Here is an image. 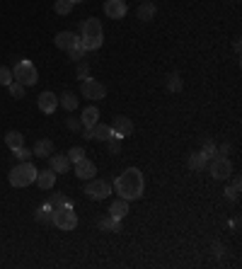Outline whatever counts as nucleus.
<instances>
[{"mask_svg": "<svg viewBox=\"0 0 242 269\" xmlns=\"http://www.w3.org/2000/svg\"><path fill=\"white\" fill-rule=\"evenodd\" d=\"M12 78L17 80V83H22L25 88H30V85H36V80H39V73H36V66L31 63V61H17L15 63V70H12Z\"/></svg>", "mask_w": 242, "mask_h": 269, "instance_id": "4", "label": "nucleus"}, {"mask_svg": "<svg viewBox=\"0 0 242 269\" xmlns=\"http://www.w3.org/2000/svg\"><path fill=\"white\" fill-rule=\"evenodd\" d=\"M34 182H36V184H39L41 189H51V187L56 184V172H54L51 168H49V170H39V172H36V179H34Z\"/></svg>", "mask_w": 242, "mask_h": 269, "instance_id": "15", "label": "nucleus"}, {"mask_svg": "<svg viewBox=\"0 0 242 269\" xmlns=\"http://www.w3.org/2000/svg\"><path fill=\"white\" fill-rule=\"evenodd\" d=\"M85 194H88L90 199H94V202H102V199H107V197L112 194V184H109L107 179L92 177V182L85 187Z\"/></svg>", "mask_w": 242, "mask_h": 269, "instance_id": "6", "label": "nucleus"}, {"mask_svg": "<svg viewBox=\"0 0 242 269\" xmlns=\"http://www.w3.org/2000/svg\"><path fill=\"white\" fill-rule=\"evenodd\" d=\"M65 155H68V160H70V163H78V160H83V158H85V148H83V146H75V148L68 150Z\"/></svg>", "mask_w": 242, "mask_h": 269, "instance_id": "30", "label": "nucleus"}, {"mask_svg": "<svg viewBox=\"0 0 242 269\" xmlns=\"http://www.w3.org/2000/svg\"><path fill=\"white\" fill-rule=\"evenodd\" d=\"M59 104H63L68 112H73V109L78 107V97H75L73 92H63V95H60V100H59Z\"/></svg>", "mask_w": 242, "mask_h": 269, "instance_id": "24", "label": "nucleus"}, {"mask_svg": "<svg viewBox=\"0 0 242 269\" xmlns=\"http://www.w3.org/2000/svg\"><path fill=\"white\" fill-rule=\"evenodd\" d=\"M5 143H7L10 150H17L20 146H25V136H22L20 131H7V134H5Z\"/></svg>", "mask_w": 242, "mask_h": 269, "instance_id": "21", "label": "nucleus"}, {"mask_svg": "<svg viewBox=\"0 0 242 269\" xmlns=\"http://www.w3.org/2000/svg\"><path fill=\"white\" fill-rule=\"evenodd\" d=\"M83 126H85V129H90V126H94V124H97V121H99V109H97V107H88V109H85V112H83Z\"/></svg>", "mask_w": 242, "mask_h": 269, "instance_id": "23", "label": "nucleus"}, {"mask_svg": "<svg viewBox=\"0 0 242 269\" xmlns=\"http://www.w3.org/2000/svg\"><path fill=\"white\" fill-rule=\"evenodd\" d=\"M206 165H209V158H206L201 150L189 155V170H194V172H201V170H206Z\"/></svg>", "mask_w": 242, "mask_h": 269, "instance_id": "19", "label": "nucleus"}, {"mask_svg": "<svg viewBox=\"0 0 242 269\" xmlns=\"http://www.w3.org/2000/svg\"><path fill=\"white\" fill-rule=\"evenodd\" d=\"M36 104H39V109H41L44 114H54L56 107H59V97H56L54 92H41L39 100H36Z\"/></svg>", "mask_w": 242, "mask_h": 269, "instance_id": "12", "label": "nucleus"}, {"mask_svg": "<svg viewBox=\"0 0 242 269\" xmlns=\"http://www.w3.org/2000/svg\"><path fill=\"white\" fill-rule=\"evenodd\" d=\"M126 12H128V7L123 0H104V15L109 20H121V17H126Z\"/></svg>", "mask_w": 242, "mask_h": 269, "instance_id": "11", "label": "nucleus"}, {"mask_svg": "<svg viewBox=\"0 0 242 269\" xmlns=\"http://www.w3.org/2000/svg\"><path fill=\"white\" fill-rule=\"evenodd\" d=\"M206 158H213V155H218V148H215V143H213L211 138L209 141H204V150H201Z\"/></svg>", "mask_w": 242, "mask_h": 269, "instance_id": "34", "label": "nucleus"}, {"mask_svg": "<svg viewBox=\"0 0 242 269\" xmlns=\"http://www.w3.org/2000/svg\"><path fill=\"white\" fill-rule=\"evenodd\" d=\"M213 255H218V257L223 255V245L220 242H213Z\"/></svg>", "mask_w": 242, "mask_h": 269, "instance_id": "40", "label": "nucleus"}, {"mask_svg": "<svg viewBox=\"0 0 242 269\" xmlns=\"http://www.w3.org/2000/svg\"><path fill=\"white\" fill-rule=\"evenodd\" d=\"M233 175V163L225 155H213L211 160V177L213 179H228Z\"/></svg>", "mask_w": 242, "mask_h": 269, "instance_id": "7", "label": "nucleus"}, {"mask_svg": "<svg viewBox=\"0 0 242 269\" xmlns=\"http://www.w3.org/2000/svg\"><path fill=\"white\" fill-rule=\"evenodd\" d=\"M126 213H128V202H126V199H117V202H112V206H109V216H114V218H123V216H126Z\"/></svg>", "mask_w": 242, "mask_h": 269, "instance_id": "20", "label": "nucleus"}, {"mask_svg": "<svg viewBox=\"0 0 242 269\" xmlns=\"http://www.w3.org/2000/svg\"><path fill=\"white\" fill-rule=\"evenodd\" d=\"M68 54H70V59L73 61H80L83 56H85V46H83V39H80V36H78V41L68 49Z\"/></svg>", "mask_w": 242, "mask_h": 269, "instance_id": "26", "label": "nucleus"}, {"mask_svg": "<svg viewBox=\"0 0 242 269\" xmlns=\"http://www.w3.org/2000/svg\"><path fill=\"white\" fill-rule=\"evenodd\" d=\"M155 12H157V7L152 5L151 0H143V2L138 5V10H136V15H138L141 22H151L152 17H155Z\"/></svg>", "mask_w": 242, "mask_h": 269, "instance_id": "16", "label": "nucleus"}, {"mask_svg": "<svg viewBox=\"0 0 242 269\" xmlns=\"http://www.w3.org/2000/svg\"><path fill=\"white\" fill-rule=\"evenodd\" d=\"M182 88H184L182 75L180 73H170V75H167V90H170V92H182Z\"/></svg>", "mask_w": 242, "mask_h": 269, "instance_id": "25", "label": "nucleus"}, {"mask_svg": "<svg viewBox=\"0 0 242 269\" xmlns=\"http://www.w3.org/2000/svg\"><path fill=\"white\" fill-rule=\"evenodd\" d=\"M49 204H51V209H60V206H73V204H70V202H68L63 194H54Z\"/></svg>", "mask_w": 242, "mask_h": 269, "instance_id": "33", "label": "nucleus"}, {"mask_svg": "<svg viewBox=\"0 0 242 269\" xmlns=\"http://www.w3.org/2000/svg\"><path fill=\"white\" fill-rule=\"evenodd\" d=\"M80 39H83V46H85V51H94V49H99L102 46V41H104V30H102V22L99 20H94V17H88L85 22H83V30H80Z\"/></svg>", "mask_w": 242, "mask_h": 269, "instance_id": "2", "label": "nucleus"}, {"mask_svg": "<svg viewBox=\"0 0 242 269\" xmlns=\"http://www.w3.org/2000/svg\"><path fill=\"white\" fill-rule=\"evenodd\" d=\"M12 80H15V78H12V70H10L7 66H0V85H5V88H7Z\"/></svg>", "mask_w": 242, "mask_h": 269, "instance_id": "32", "label": "nucleus"}, {"mask_svg": "<svg viewBox=\"0 0 242 269\" xmlns=\"http://www.w3.org/2000/svg\"><path fill=\"white\" fill-rule=\"evenodd\" d=\"M114 189H117V194H119L121 199H126V202L141 199V194H143V189H146L143 172H141L138 168L123 170L119 177H117V182H114Z\"/></svg>", "mask_w": 242, "mask_h": 269, "instance_id": "1", "label": "nucleus"}, {"mask_svg": "<svg viewBox=\"0 0 242 269\" xmlns=\"http://www.w3.org/2000/svg\"><path fill=\"white\" fill-rule=\"evenodd\" d=\"M70 2H73V5H78V2H85V0H70Z\"/></svg>", "mask_w": 242, "mask_h": 269, "instance_id": "42", "label": "nucleus"}, {"mask_svg": "<svg viewBox=\"0 0 242 269\" xmlns=\"http://www.w3.org/2000/svg\"><path fill=\"white\" fill-rule=\"evenodd\" d=\"M51 223H54L59 231H73V228L78 226V216H75L73 206H60V209H54Z\"/></svg>", "mask_w": 242, "mask_h": 269, "instance_id": "5", "label": "nucleus"}, {"mask_svg": "<svg viewBox=\"0 0 242 269\" xmlns=\"http://www.w3.org/2000/svg\"><path fill=\"white\" fill-rule=\"evenodd\" d=\"M65 126H68L70 131H78V129L83 126V121H80V119H73V117H68V119H65Z\"/></svg>", "mask_w": 242, "mask_h": 269, "instance_id": "37", "label": "nucleus"}, {"mask_svg": "<svg viewBox=\"0 0 242 269\" xmlns=\"http://www.w3.org/2000/svg\"><path fill=\"white\" fill-rule=\"evenodd\" d=\"M109 150H112V153H119L121 150V138H109Z\"/></svg>", "mask_w": 242, "mask_h": 269, "instance_id": "38", "label": "nucleus"}, {"mask_svg": "<svg viewBox=\"0 0 242 269\" xmlns=\"http://www.w3.org/2000/svg\"><path fill=\"white\" fill-rule=\"evenodd\" d=\"M218 153H220V155H228V153H230V143H223V146L218 148Z\"/></svg>", "mask_w": 242, "mask_h": 269, "instance_id": "41", "label": "nucleus"}, {"mask_svg": "<svg viewBox=\"0 0 242 269\" xmlns=\"http://www.w3.org/2000/svg\"><path fill=\"white\" fill-rule=\"evenodd\" d=\"M70 10H73V2L70 0H56L54 2V12L56 15H68Z\"/></svg>", "mask_w": 242, "mask_h": 269, "instance_id": "28", "label": "nucleus"}, {"mask_svg": "<svg viewBox=\"0 0 242 269\" xmlns=\"http://www.w3.org/2000/svg\"><path fill=\"white\" fill-rule=\"evenodd\" d=\"M240 187H242L240 177H235V179H233V184L225 189V197H228V199H233V202H238V197H240Z\"/></svg>", "mask_w": 242, "mask_h": 269, "instance_id": "27", "label": "nucleus"}, {"mask_svg": "<svg viewBox=\"0 0 242 269\" xmlns=\"http://www.w3.org/2000/svg\"><path fill=\"white\" fill-rule=\"evenodd\" d=\"M85 138H90V141H109L112 138V126H107V124H94L90 129H85V134H83Z\"/></svg>", "mask_w": 242, "mask_h": 269, "instance_id": "10", "label": "nucleus"}, {"mask_svg": "<svg viewBox=\"0 0 242 269\" xmlns=\"http://www.w3.org/2000/svg\"><path fill=\"white\" fill-rule=\"evenodd\" d=\"M75 175L80 179H92L97 175V168H94V163L88 160V158H83V160H78L75 163Z\"/></svg>", "mask_w": 242, "mask_h": 269, "instance_id": "13", "label": "nucleus"}, {"mask_svg": "<svg viewBox=\"0 0 242 269\" xmlns=\"http://www.w3.org/2000/svg\"><path fill=\"white\" fill-rule=\"evenodd\" d=\"M75 41H78V36H75L73 32H59V34L54 36V44H56L59 49H65V51H68Z\"/></svg>", "mask_w": 242, "mask_h": 269, "instance_id": "18", "label": "nucleus"}, {"mask_svg": "<svg viewBox=\"0 0 242 269\" xmlns=\"http://www.w3.org/2000/svg\"><path fill=\"white\" fill-rule=\"evenodd\" d=\"M78 78H83V80L90 78V66H88V63H80V66H78Z\"/></svg>", "mask_w": 242, "mask_h": 269, "instance_id": "36", "label": "nucleus"}, {"mask_svg": "<svg viewBox=\"0 0 242 269\" xmlns=\"http://www.w3.org/2000/svg\"><path fill=\"white\" fill-rule=\"evenodd\" d=\"M230 226H233V231H235V233H240V226H242V223H240V216H235Z\"/></svg>", "mask_w": 242, "mask_h": 269, "instance_id": "39", "label": "nucleus"}, {"mask_svg": "<svg viewBox=\"0 0 242 269\" xmlns=\"http://www.w3.org/2000/svg\"><path fill=\"white\" fill-rule=\"evenodd\" d=\"M133 134V121L128 117H117L112 121V138H126Z\"/></svg>", "mask_w": 242, "mask_h": 269, "instance_id": "9", "label": "nucleus"}, {"mask_svg": "<svg viewBox=\"0 0 242 269\" xmlns=\"http://www.w3.org/2000/svg\"><path fill=\"white\" fill-rule=\"evenodd\" d=\"M99 231H112V233H121V221L119 218H114V216H107V218H102L99 221Z\"/></svg>", "mask_w": 242, "mask_h": 269, "instance_id": "22", "label": "nucleus"}, {"mask_svg": "<svg viewBox=\"0 0 242 269\" xmlns=\"http://www.w3.org/2000/svg\"><path fill=\"white\" fill-rule=\"evenodd\" d=\"M7 90H10V97H15V100H22V97H25V85L17 83V80H12V83L7 85Z\"/></svg>", "mask_w": 242, "mask_h": 269, "instance_id": "29", "label": "nucleus"}, {"mask_svg": "<svg viewBox=\"0 0 242 269\" xmlns=\"http://www.w3.org/2000/svg\"><path fill=\"white\" fill-rule=\"evenodd\" d=\"M51 153H54V141H49V138L36 141L34 148H31V155H36V158H49Z\"/></svg>", "mask_w": 242, "mask_h": 269, "instance_id": "17", "label": "nucleus"}, {"mask_svg": "<svg viewBox=\"0 0 242 269\" xmlns=\"http://www.w3.org/2000/svg\"><path fill=\"white\" fill-rule=\"evenodd\" d=\"M51 213H54V209H51V204H44L41 209L36 211V221L46 223V221H51Z\"/></svg>", "mask_w": 242, "mask_h": 269, "instance_id": "31", "label": "nucleus"}, {"mask_svg": "<svg viewBox=\"0 0 242 269\" xmlns=\"http://www.w3.org/2000/svg\"><path fill=\"white\" fill-rule=\"evenodd\" d=\"M49 160H51V170H54L56 175H65V172L70 170V160H68V155L51 153V155H49Z\"/></svg>", "mask_w": 242, "mask_h": 269, "instance_id": "14", "label": "nucleus"}, {"mask_svg": "<svg viewBox=\"0 0 242 269\" xmlns=\"http://www.w3.org/2000/svg\"><path fill=\"white\" fill-rule=\"evenodd\" d=\"M12 153H15V158H20L22 163H25V160H30V158H31V150H30V148H25V146H20V148H17V150H12Z\"/></svg>", "mask_w": 242, "mask_h": 269, "instance_id": "35", "label": "nucleus"}, {"mask_svg": "<svg viewBox=\"0 0 242 269\" xmlns=\"http://www.w3.org/2000/svg\"><path fill=\"white\" fill-rule=\"evenodd\" d=\"M36 172H39V170L31 165L30 160H25V163H20V165L10 172V177L7 179H10L12 187H30L31 182L36 179Z\"/></svg>", "mask_w": 242, "mask_h": 269, "instance_id": "3", "label": "nucleus"}, {"mask_svg": "<svg viewBox=\"0 0 242 269\" xmlns=\"http://www.w3.org/2000/svg\"><path fill=\"white\" fill-rule=\"evenodd\" d=\"M80 92H83V97H88V100H104V97H107V88H104L99 80H94V78H85L83 85H80Z\"/></svg>", "mask_w": 242, "mask_h": 269, "instance_id": "8", "label": "nucleus"}]
</instances>
